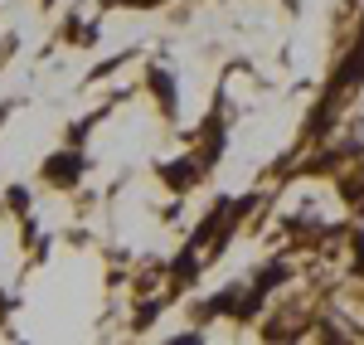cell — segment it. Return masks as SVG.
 Returning a JSON list of instances; mask_svg holds the SVG:
<instances>
[]
</instances>
